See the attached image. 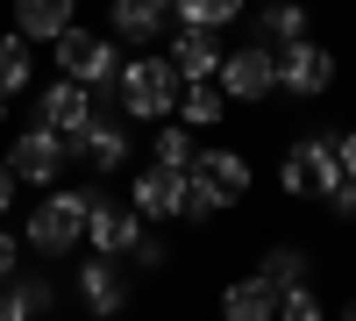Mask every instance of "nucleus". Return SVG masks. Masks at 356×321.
Returning a JSON list of instances; mask_svg holds the SVG:
<instances>
[{
	"label": "nucleus",
	"instance_id": "7c9ffc66",
	"mask_svg": "<svg viewBox=\"0 0 356 321\" xmlns=\"http://www.w3.org/2000/svg\"><path fill=\"white\" fill-rule=\"evenodd\" d=\"M342 171H349V179H356V129L342 136Z\"/></svg>",
	"mask_w": 356,
	"mask_h": 321
},
{
	"label": "nucleus",
	"instance_id": "aec40b11",
	"mask_svg": "<svg viewBox=\"0 0 356 321\" xmlns=\"http://www.w3.org/2000/svg\"><path fill=\"white\" fill-rule=\"evenodd\" d=\"M29 72H36V50H29V36H0V107H8L15 93H29Z\"/></svg>",
	"mask_w": 356,
	"mask_h": 321
},
{
	"label": "nucleus",
	"instance_id": "20e7f679",
	"mask_svg": "<svg viewBox=\"0 0 356 321\" xmlns=\"http://www.w3.org/2000/svg\"><path fill=\"white\" fill-rule=\"evenodd\" d=\"M221 93L228 100H243V107H257V100H271L278 93V50L271 43H235L228 57H221Z\"/></svg>",
	"mask_w": 356,
	"mask_h": 321
},
{
	"label": "nucleus",
	"instance_id": "6e6552de",
	"mask_svg": "<svg viewBox=\"0 0 356 321\" xmlns=\"http://www.w3.org/2000/svg\"><path fill=\"white\" fill-rule=\"evenodd\" d=\"M278 86H285V93H300V100H321V93L335 86V50L314 43V36L285 43V50H278Z\"/></svg>",
	"mask_w": 356,
	"mask_h": 321
},
{
	"label": "nucleus",
	"instance_id": "412c9836",
	"mask_svg": "<svg viewBox=\"0 0 356 321\" xmlns=\"http://www.w3.org/2000/svg\"><path fill=\"white\" fill-rule=\"evenodd\" d=\"M300 36H307V8H300V0H271V8H264V36H257V43L285 50V43H300Z\"/></svg>",
	"mask_w": 356,
	"mask_h": 321
},
{
	"label": "nucleus",
	"instance_id": "f8f14e48",
	"mask_svg": "<svg viewBox=\"0 0 356 321\" xmlns=\"http://www.w3.org/2000/svg\"><path fill=\"white\" fill-rule=\"evenodd\" d=\"M65 150H72L79 164H93V171H122L136 143H129V129L114 122V114H93V122H86V136H79V143H65Z\"/></svg>",
	"mask_w": 356,
	"mask_h": 321
},
{
	"label": "nucleus",
	"instance_id": "bb28decb",
	"mask_svg": "<svg viewBox=\"0 0 356 321\" xmlns=\"http://www.w3.org/2000/svg\"><path fill=\"white\" fill-rule=\"evenodd\" d=\"M321 208H328L335 221H356V179L342 171V186H328V200H321Z\"/></svg>",
	"mask_w": 356,
	"mask_h": 321
},
{
	"label": "nucleus",
	"instance_id": "f257e3e1",
	"mask_svg": "<svg viewBox=\"0 0 356 321\" xmlns=\"http://www.w3.org/2000/svg\"><path fill=\"white\" fill-rule=\"evenodd\" d=\"M86 208H93V193H79V186H50L36 200V214H29V250H43V257H65L86 243Z\"/></svg>",
	"mask_w": 356,
	"mask_h": 321
},
{
	"label": "nucleus",
	"instance_id": "c85d7f7f",
	"mask_svg": "<svg viewBox=\"0 0 356 321\" xmlns=\"http://www.w3.org/2000/svg\"><path fill=\"white\" fill-rule=\"evenodd\" d=\"M15 265H22V243L8 236V228H0V285H8V279H15Z\"/></svg>",
	"mask_w": 356,
	"mask_h": 321
},
{
	"label": "nucleus",
	"instance_id": "f3484780",
	"mask_svg": "<svg viewBox=\"0 0 356 321\" xmlns=\"http://www.w3.org/2000/svg\"><path fill=\"white\" fill-rule=\"evenodd\" d=\"M50 307H57V285H50V279L15 272L8 285H0V321H43Z\"/></svg>",
	"mask_w": 356,
	"mask_h": 321
},
{
	"label": "nucleus",
	"instance_id": "cd10ccee",
	"mask_svg": "<svg viewBox=\"0 0 356 321\" xmlns=\"http://www.w3.org/2000/svg\"><path fill=\"white\" fill-rule=\"evenodd\" d=\"M129 257H136V272H164V257H171V250H164V243L150 236V228H143V243H136Z\"/></svg>",
	"mask_w": 356,
	"mask_h": 321
},
{
	"label": "nucleus",
	"instance_id": "1a4fd4ad",
	"mask_svg": "<svg viewBox=\"0 0 356 321\" xmlns=\"http://www.w3.org/2000/svg\"><path fill=\"white\" fill-rule=\"evenodd\" d=\"M143 221L129 200H107V193H93V208H86V243H93L100 257H129L136 243H143Z\"/></svg>",
	"mask_w": 356,
	"mask_h": 321
},
{
	"label": "nucleus",
	"instance_id": "f03ea898",
	"mask_svg": "<svg viewBox=\"0 0 356 321\" xmlns=\"http://www.w3.org/2000/svg\"><path fill=\"white\" fill-rule=\"evenodd\" d=\"M285 200H328V186H342V136H300L278 164Z\"/></svg>",
	"mask_w": 356,
	"mask_h": 321
},
{
	"label": "nucleus",
	"instance_id": "c756f323",
	"mask_svg": "<svg viewBox=\"0 0 356 321\" xmlns=\"http://www.w3.org/2000/svg\"><path fill=\"white\" fill-rule=\"evenodd\" d=\"M15 208V171H8V157H0V214Z\"/></svg>",
	"mask_w": 356,
	"mask_h": 321
},
{
	"label": "nucleus",
	"instance_id": "dca6fc26",
	"mask_svg": "<svg viewBox=\"0 0 356 321\" xmlns=\"http://www.w3.org/2000/svg\"><path fill=\"white\" fill-rule=\"evenodd\" d=\"M79 22V0H15V36L29 43H57Z\"/></svg>",
	"mask_w": 356,
	"mask_h": 321
},
{
	"label": "nucleus",
	"instance_id": "4be33fe9",
	"mask_svg": "<svg viewBox=\"0 0 356 321\" xmlns=\"http://www.w3.org/2000/svg\"><path fill=\"white\" fill-rule=\"evenodd\" d=\"M307 250H264V265H257V279L271 285V293H285V285H307Z\"/></svg>",
	"mask_w": 356,
	"mask_h": 321
},
{
	"label": "nucleus",
	"instance_id": "ddd939ff",
	"mask_svg": "<svg viewBox=\"0 0 356 321\" xmlns=\"http://www.w3.org/2000/svg\"><path fill=\"white\" fill-rule=\"evenodd\" d=\"M193 179L214 193L221 208H235V200L250 193V179H257V171H250V157H243V150H200V157H193Z\"/></svg>",
	"mask_w": 356,
	"mask_h": 321
},
{
	"label": "nucleus",
	"instance_id": "a878e982",
	"mask_svg": "<svg viewBox=\"0 0 356 321\" xmlns=\"http://www.w3.org/2000/svg\"><path fill=\"white\" fill-rule=\"evenodd\" d=\"M214 214H221V200L207 193L193 171H186V200H178V221H214Z\"/></svg>",
	"mask_w": 356,
	"mask_h": 321
},
{
	"label": "nucleus",
	"instance_id": "0eeeda50",
	"mask_svg": "<svg viewBox=\"0 0 356 321\" xmlns=\"http://www.w3.org/2000/svg\"><path fill=\"white\" fill-rule=\"evenodd\" d=\"M72 164V150H65V136H50V129H22L15 143H8V171H15V186H57V171Z\"/></svg>",
	"mask_w": 356,
	"mask_h": 321
},
{
	"label": "nucleus",
	"instance_id": "393cba45",
	"mask_svg": "<svg viewBox=\"0 0 356 321\" xmlns=\"http://www.w3.org/2000/svg\"><path fill=\"white\" fill-rule=\"evenodd\" d=\"M278 321H328V300L314 293V279H307V285H285V293H278Z\"/></svg>",
	"mask_w": 356,
	"mask_h": 321
},
{
	"label": "nucleus",
	"instance_id": "39448f33",
	"mask_svg": "<svg viewBox=\"0 0 356 321\" xmlns=\"http://www.w3.org/2000/svg\"><path fill=\"white\" fill-rule=\"evenodd\" d=\"M93 114H100V107H93V86H79V79H65V72H57V79L43 86V100H36V129H50V136L79 143Z\"/></svg>",
	"mask_w": 356,
	"mask_h": 321
},
{
	"label": "nucleus",
	"instance_id": "9b49d317",
	"mask_svg": "<svg viewBox=\"0 0 356 321\" xmlns=\"http://www.w3.org/2000/svg\"><path fill=\"white\" fill-rule=\"evenodd\" d=\"M79 307L93 314V321H114V314L129 307V279H122V265H114V257L93 250V257L79 265Z\"/></svg>",
	"mask_w": 356,
	"mask_h": 321
},
{
	"label": "nucleus",
	"instance_id": "2eb2a0df",
	"mask_svg": "<svg viewBox=\"0 0 356 321\" xmlns=\"http://www.w3.org/2000/svg\"><path fill=\"white\" fill-rule=\"evenodd\" d=\"M107 22L122 43H157L171 22V0H107Z\"/></svg>",
	"mask_w": 356,
	"mask_h": 321
},
{
	"label": "nucleus",
	"instance_id": "5701e85b",
	"mask_svg": "<svg viewBox=\"0 0 356 321\" xmlns=\"http://www.w3.org/2000/svg\"><path fill=\"white\" fill-rule=\"evenodd\" d=\"M171 15L186 29H228L235 15H243V0H171Z\"/></svg>",
	"mask_w": 356,
	"mask_h": 321
},
{
	"label": "nucleus",
	"instance_id": "6ab92c4d",
	"mask_svg": "<svg viewBox=\"0 0 356 321\" xmlns=\"http://www.w3.org/2000/svg\"><path fill=\"white\" fill-rule=\"evenodd\" d=\"M178 122L186 129H214L221 114H228V93H221V79H178Z\"/></svg>",
	"mask_w": 356,
	"mask_h": 321
},
{
	"label": "nucleus",
	"instance_id": "9d476101",
	"mask_svg": "<svg viewBox=\"0 0 356 321\" xmlns=\"http://www.w3.org/2000/svg\"><path fill=\"white\" fill-rule=\"evenodd\" d=\"M178 200H186V171H171V164H136V179H129V208L143 221H178Z\"/></svg>",
	"mask_w": 356,
	"mask_h": 321
},
{
	"label": "nucleus",
	"instance_id": "423d86ee",
	"mask_svg": "<svg viewBox=\"0 0 356 321\" xmlns=\"http://www.w3.org/2000/svg\"><path fill=\"white\" fill-rule=\"evenodd\" d=\"M57 72L65 79H79V86H114L122 72H114V43L100 36V29H65V36H57Z\"/></svg>",
	"mask_w": 356,
	"mask_h": 321
},
{
	"label": "nucleus",
	"instance_id": "4468645a",
	"mask_svg": "<svg viewBox=\"0 0 356 321\" xmlns=\"http://www.w3.org/2000/svg\"><path fill=\"white\" fill-rule=\"evenodd\" d=\"M221 57H228L221 29H186V22H178V36H171V72L178 79H214Z\"/></svg>",
	"mask_w": 356,
	"mask_h": 321
},
{
	"label": "nucleus",
	"instance_id": "7ed1b4c3",
	"mask_svg": "<svg viewBox=\"0 0 356 321\" xmlns=\"http://www.w3.org/2000/svg\"><path fill=\"white\" fill-rule=\"evenodd\" d=\"M114 93H122V114H129V122H171V107H178V72H171V57H136V65H122Z\"/></svg>",
	"mask_w": 356,
	"mask_h": 321
},
{
	"label": "nucleus",
	"instance_id": "b1692460",
	"mask_svg": "<svg viewBox=\"0 0 356 321\" xmlns=\"http://www.w3.org/2000/svg\"><path fill=\"white\" fill-rule=\"evenodd\" d=\"M193 157H200L193 129H186V122H157V164H171V171H193Z\"/></svg>",
	"mask_w": 356,
	"mask_h": 321
},
{
	"label": "nucleus",
	"instance_id": "a211bd4d",
	"mask_svg": "<svg viewBox=\"0 0 356 321\" xmlns=\"http://www.w3.org/2000/svg\"><path fill=\"white\" fill-rule=\"evenodd\" d=\"M221 321H278V293L257 272L250 279H228L221 285Z\"/></svg>",
	"mask_w": 356,
	"mask_h": 321
}]
</instances>
